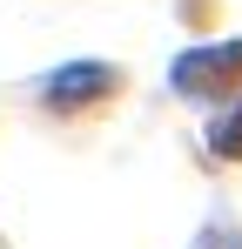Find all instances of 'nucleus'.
<instances>
[{
    "label": "nucleus",
    "instance_id": "f257e3e1",
    "mask_svg": "<svg viewBox=\"0 0 242 249\" xmlns=\"http://www.w3.org/2000/svg\"><path fill=\"white\" fill-rule=\"evenodd\" d=\"M115 88V74L108 68H68V74H54V88H47V101L54 108H68V101H87V94H108Z\"/></svg>",
    "mask_w": 242,
    "mask_h": 249
}]
</instances>
